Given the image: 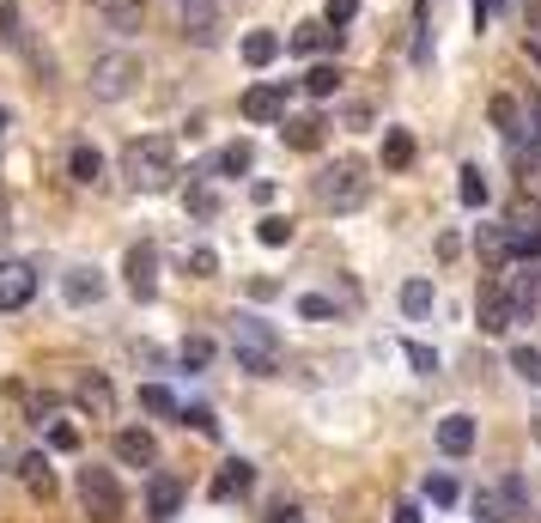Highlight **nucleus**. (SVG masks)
<instances>
[{"label": "nucleus", "instance_id": "nucleus-1", "mask_svg": "<svg viewBox=\"0 0 541 523\" xmlns=\"http://www.w3.org/2000/svg\"><path fill=\"white\" fill-rule=\"evenodd\" d=\"M122 177H128V189H140V195L171 189V183H177V140H171V134H140V140H128V146H122Z\"/></svg>", "mask_w": 541, "mask_h": 523}, {"label": "nucleus", "instance_id": "nucleus-2", "mask_svg": "<svg viewBox=\"0 0 541 523\" xmlns=\"http://www.w3.org/2000/svg\"><path fill=\"white\" fill-rule=\"evenodd\" d=\"M311 195H317V207H329V213H353V207H365V201H371V177H365V165H359V159H335V165H323V171H317Z\"/></svg>", "mask_w": 541, "mask_h": 523}, {"label": "nucleus", "instance_id": "nucleus-3", "mask_svg": "<svg viewBox=\"0 0 541 523\" xmlns=\"http://www.w3.org/2000/svg\"><path fill=\"white\" fill-rule=\"evenodd\" d=\"M231 347H238V371H250V378H280V335H274V323L238 317L231 323Z\"/></svg>", "mask_w": 541, "mask_h": 523}, {"label": "nucleus", "instance_id": "nucleus-4", "mask_svg": "<svg viewBox=\"0 0 541 523\" xmlns=\"http://www.w3.org/2000/svg\"><path fill=\"white\" fill-rule=\"evenodd\" d=\"M140 80H146V67H140V55H134V49H110V55H98V61H92V73H86L92 98H104V104L128 98Z\"/></svg>", "mask_w": 541, "mask_h": 523}, {"label": "nucleus", "instance_id": "nucleus-5", "mask_svg": "<svg viewBox=\"0 0 541 523\" xmlns=\"http://www.w3.org/2000/svg\"><path fill=\"white\" fill-rule=\"evenodd\" d=\"M80 511L92 523H122V487L110 469H80Z\"/></svg>", "mask_w": 541, "mask_h": 523}, {"label": "nucleus", "instance_id": "nucleus-6", "mask_svg": "<svg viewBox=\"0 0 541 523\" xmlns=\"http://www.w3.org/2000/svg\"><path fill=\"white\" fill-rule=\"evenodd\" d=\"M523 505H529V487H523L517 475H505L499 487H481V493H475V517H481V523H517Z\"/></svg>", "mask_w": 541, "mask_h": 523}, {"label": "nucleus", "instance_id": "nucleus-7", "mask_svg": "<svg viewBox=\"0 0 541 523\" xmlns=\"http://www.w3.org/2000/svg\"><path fill=\"white\" fill-rule=\"evenodd\" d=\"M73 408H80L86 420H116V390L104 371H86L80 384H73Z\"/></svg>", "mask_w": 541, "mask_h": 523}, {"label": "nucleus", "instance_id": "nucleus-8", "mask_svg": "<svg viewBox=\"0 0 541 523\" xmlns=\"http://www.w3.org/2000/svg\"><path fill=\"white\" fill-rule=\"evenodd\" d=\"M37 298V268L31 262H0V311H25Z\"/></svg>", "mask_w": 541, "mask_h": 523}, {"label": "nucleus", "instance_id": "nucleus-9", "mask_svg": "<svg viewBox=\"0 0 541 523\" xmlns=\"http://www.w3.org/2000/svg\"><path fill=\"white\" fill-rule=\"evenodd\" d=\"M177 19H183V37H195L201 49L219 43V0H177Z\"/></svg>", "mask_w": 541, "mask_h": 523}, {"label": "nucleus", "instance_id": "nucleus-10", "mask_svg": "<svg viewBox=\"0 0 541 523\" xmlns=\"http://www.w3.org/2000/svg\"><path fill=\"white\" fill-rule=\"evenodd\" d=\"M122 274H128V292H134V298H152V292H159V250L134 244L128 262H122Z\"/></svg>", "mask_w": 541, "mask_h": 523}, {"label": "nucleus", "instance_id": "nucleus-11", "mask_svg": "<svg viewBox=\"0 0 541 523\" xmlns=\"http://www.w3.org/2000/svg\"><path fill=\"white\" fill-rule=\"evenodd\" d=\"M517 317H523V311H517V292H505V286H487V292H481V329H487V335H505Z\"/></svg>", "mask_w": 541, "mask_h": 523}, {"label": "nucleus", "instance_id": "nucleus-12", "mask_svg": "<svg viewBox=\"0 0 541 523\" xmlns=\"http://www.w3.org/2000/svg\"><path fill=\"white\" fill-rule=\"evenodd\" d=\"M438 451L444 457H469L475 451V414H444L438 420Z\"/></svg>", "mask_w": 541, "mask_h": 523}, {"label": "nucleus", "instance_id": "nucleus-13", "mask_svg": "<svg viewBox=\"0 0 541 523\" xmlns=\"http://www.w3.org/2000/svg\"><path fill=\"white\" fill-rule=\"evenodd\" d=\"M244 116L250 122H286V86H250L244 92Z\"/></svg>", "mask_w": 541, "mask_h": 523}, {"label": "nucleus", "instance_id": "nucleus-14", "mask_svg": "<svg viewBox=\"0 0 541 523\" xmlns=\"http://www.w3.org/2000/svg\"><path fill=\"white\" fill-rule=\"evenodd\" d=\"M183 511V487L171 481V475H152V493H146V517L152 523H171Z\"/></svg>", "mask_w": 541, "mask_h": 523}, {"label": "nucleus", "instance_id": "nucleus-15", "mask_svg": "<svg viewBox=\"0 0 541 523\" xmlns=\"http://www.w3.org/2000/svg\"><path fill=\"white\" fill-rule=\"evenodd\" d=\"M152 457H159V444H152V432H140V426H122V432H116V463L140 469V463H152Z\"/></svg>", "mask_w": 541, "mask_h": 523}, {"label": "nucleus", "instance_id": "nucleus-16", "mask_svg": "<svg viewBox=\"0 0 541 523\" xmlns=\"http://www.w3.org/2000/svg\"><path fill=\"white\" fill-rule=\"evenodd\" d=\"M280 140L292 146V153H317V146H323V122L317 116H286L280 122Z\"/></svg>", "mask_w": 541, "mask_h": 523}, {"label": "nucleus", "instance_id": "nucleus-17", "mask_svg": "<svg viewBox=\"0 0 541 523\" xmlns=\"http://www.w3.org/2000/svg\"><path fill=\"white\" fill-rule=\"evenodd\" d=\"M61 292H67V305H98V298H104V274L98 268H73L61 280Z\"/></svg>", "mask_w": 541, "mask_h": 523}, {"label": "nucleus", "instance_id": "nucleus-18", "mask_svg": "<svg viewBox=\"0 0 541 523\" xmlns=\"http://www.w3.org/2000/svg\"><path fill=\"white\" fill-rule=\"evenodd\" d=\"M286 49H292V55H317V49H341V31H335V25H298V31L286 37Z\"/></svg>", "mask_w": 541, "mask_h": 523}, {"label": "nucleus", "instance_id": "nucleus-19", "mask_svg": "<svg viewBox=\"0 0 541 523\" xmlns=\"http://www.w3.org/2000/svg\"><path fill=\"white\" fill-rule=\"evenodd\" d=\"M67 177L80 183V189H92V183L104 177V153H98V146H86V140H80V146H73V153H67Z\"/></svg>", "mask_w": 541, "mask_h": 523}, {"label": "nucleus", "instance_id": "nucleus-20", "mask_svg": "<svg viewBox=\"0 0 541 523\" xmlns=\"http://www.w3.org/2000/svg\"><path fill=\"white\" fill-rule=\"evenodd\" d=\"M92 7L104 13L110 31H140V19H146V0H92Z\"/></svg>", "mask_w": 541, "mask_h": 523}, {"label": "nucleus", "instance_id": "nucleus-21", "mask_svg": "<svg viewBox=\"0 0 541 523\" xmlns=\"http://www.w3.org/2000/svg\"><path fill=\"white\" fill-rule=\"evenodd\" d=\"M256 487V469L244 463V457H231L219 475H213V499H231V493H250Z\"/></svg>", "mask_w": 541, "mask_h": 523}, {"label": "nucleus", "instance_id": "nucleus-22", "mask_svg": "<svg viewBox=\"0 0 541 523\" xmlns=\"http://www.w3.org/2000/svg\"><path fill=\"white\" fill-rule=\"evenodd\" d=\"M19 481L37 493V499H49L55 493V469H49V457L43 451H31V457H19Z\"/></svg>", "mask_w": 541, "mask_h": 523}, {"label": "nucleus", "instance_id": "nucleus-23", "mask_svg": "<svg viewBox=\"0 0 541 523\" xmlns=\"http://www.w3.org/2000/svg\"><path fill=\"white\" fill-rule=\"evenodd\" d=\"M256 165V146L250 140H231V146H219V159H213V171H225V177H244Z\"/></svg>", "mask_w": 541, "mask_h": 523}, {"label": "nucleus", "instance_id": "nucleus-24", "mask_svg": "<svg viewBox=\"0 0 541 523\" xmlns=\"http://www.w3.org/2000/svg\"><path fill=\"white\" fill-rule=\"evenodd\" d=\"M341 80H347V73H341L335 61H317L311 73H304V92H311V98H335V92H341Z\"/></svg>", "mask_w": 541, "mask_h": 523}, {"label": "nucleus", "instance_id": "nucleus-25", "mask_svg": "<svg viewBox=\"0 0 541 523\" xmlns=\"http://www.w3.org/2000/svg\"><path fill=\"white\" fill-rule=\"evenodd\" d=\"M383 165H390V171H408V165H414V134H408V128L383 134Z\"/></svg>", "mask_w": 541, "mask_h": 523}, {"label": "nucleus", "instance_id": "nucleus-26", "mask_svg": "<svg viewBox=\"0 0 541 523\" xmlns=\"http://www.w3.org/2000/svg\"><path fill=\"white\" fill-rule=\"evenodd\" d=\"M456 195H462V207H487V177H481V165H462V183H456Z\"/></svg>", "mask_w": 541, "mask_h": 523}, {"label": "nucleus", "instance_id": "nucleus-27", "mask_svg": "<svg viewBox=\"0 0 541 523\" xmlns=\"http://www.w3.org/2000/svg\"><path fill=\"white\" fill-rule=\"evenodd\" d=\"M274 55H280V37H274V31H250V37H244V61H250V67H268Z\"/></svg>", "mask_w": 541, "mask_h": 523}, {"label": "nucleus", "instance_id": "nucleus-28", "mask_svg": "<svg viewBox=\"0 0 541 523\" xmlns=\"http://www.w3.org/2000/svg\"><path fill=\"white\" fill-rule=\"evenodd\" d=\"M402 311H408V317H426V311H432V280H408V286H402Z\"/></svg>", "mask_w": 541, "mask_h": 523}, {"label": "nucleus", "instance_id": "nucleus-29", "mask_svg": "<svg viewBox=\"0 0 541 523\" xmlns=\"http://www.w3.org/2000/svg\"><path fill=\"white\" fill-rule=\"evenodd\" d=\"M140 408H146V414H183L177 396H171L165 384H140Z\"/></svg>", "mask_w": 541, "mask_h": 523}, {"label": "nucleus", "instance_id": "nucleus-30", "mask_svg": "<svg viewBox=\"0 0 541 523\" xmlns=\"http://www.w3.org/2000/svg\"><path fill=\"white\" fill-rule=\"evenodd\" d=\"M511 371L523 384H541V347H511Z\"/></svg>", "mask_w": 541, "mask_h": 523}, {"label": "nucleus", "instance_id": "nucleus-31", "mask_svg": "<svg viewBox=\"0 0 541 523\" xmlns=\"http://www.w3.org/2000/svg\"><path fill=\"white\" fill-rule=\"evenodd\" d=\"M0 43L25 49V19H19V7H13V0H0Z\"/></svg>", "mask_w": 541, "mask_h": 523}, {"label": "nucleus", "instance_id": "nucleus-32", "mask_svg": "<svg viewBox=\"0 0 541 523\" xmlns=\"http://www.w3.org/2000/svg\"><path fill=\"white\" fill-rule=\"evenodd\" d=\"M256 238L268 244V250H280V244H292V219H280V213H268L262 226H256Z\"/></svg>", "mask_w": 541, "mask_h": 523}, {"label": "nucleus", "instance_id": "nucleus-33", "mask_svg": "<svg viewBox=\"0 0 541 523\" xmlns=\"http://www.w3.org/2000/svg\"><path fill=\"white\" fill-rule=\"evenodd\" d=\"M298 317H311V323L335 317V298H329V292H304V298H298Z\"/></svg>", "mask_w": 541, "mask_h": 523}, {"label": "nucleus", "instance_id": "nucleus-34", "mask_svg": "<svg viewBox=\"0 0 541 523\" xmlns=\"http://www.w3.org/2000/svg\"><path fill=\"white\" fill-rule=\"evenodd\" d=\"M402 353H408V365L420 371V378H432V371H438V353H432L426 341H402Z\"/></svg>", "mask_w": 541, "mask_h": 523}, {"label": "nucleus", "instance_id": "nucleus-35", "mask_svg": "<svg viewBox=\"0 0 541 523\" xmlns=\"http://www.w3.org/2000/svg\"><path fill=\"white\" fill-rule=\"evenodd\" d=\"M177 359H183V365H195V371H201V365H207V359H213V341H207V335H189V341H183V347H177Z\"/></svg>", "mask_w": 541, "mask_h": 523}, {"label": "nucleus", "instance_id": "nucleus-36", "mask_svg": "<svg viewBox=\"0 0 541 523\" xmlns=\"http://www.w3.org/2000/svg\"><path fill=\"white\" fill-rule=\"evenodd\" d=\"M177 420H183V426H195L201 438H219V414H213V408H183Z\"/></svg>", "mask_w": 541, "mask_h": 523}, {"label": "nucleus", "instance_id": "nucleus-37", "mask_svg": "<svg viewBox=\"0 0 541 523\" xmlns=\"http://www.w3.org/2000/svg\"><path fill=\"white\" fill-rule=\"evenodd\" d=\"M189 213H201V219H213V213H219V195H213L207 183H189Z\"/></svg>", "mask_w": 541, "mask_h": 523}, {"label": "nucleus", "instance_id": "nucleus-38", "mask_svg": "<svg viewBox=\"0 0 541 523\" xmlns=\"http://www.w3.org/2000/svg\"><path fill=\"white\" fill-rule=\"evenodd\" d=\"M353 19H359V0H329V7H323V25H335V31L353 25Z\"/></svg>", "mask_w": 541, "mask_h": 523}, {"label": "nucleus", "instance_id": "nucleus-39", "mask_svg": "<svg viewBox=\"0 0 541 523\" xmlns=\"http://www.w3.org/2000/svg\"><path fill=\"white\" fill-rule=\"evenodd\" d=\"M49 444H55V451H80V426H67V420H49Z\"/></svg>", "mask_w": 541, "mask_h": 523}, {"label": "nucleus", "instance_id": "nucleus-40", "mask_svg": "<svg viewBox=\"0 0 541 523\" xmlns=\"http://www.w3.org/2000/svg\"><path fill=\"white\" fill-rule=\"evenodd\" d=\"M493 128H499V134H523V128H517V104H511V98H493Z\"/></svg>", "mask_w": 541, "mask_h": 523}, {"label": "nucleus", "instance_id": "nucleus-41", "mask_svg": "<svg viewBox=\"0 0 541 523\" xmlns=\"http://www.w3.org/2000/svg\"><path fill=\"white\" fill-rule=\"evenodd\" d=\"M426 499L432 505H456V481L450 475H426Z\"/></svg>", "mask_w": 541, "mask_h": 523}, {"label": "nucleus", "instance_id": "nucleus-42", "mask_svg": "<svg viewBox=\"0 0 541 523\" xmlns=\"http://www.w3.org/2000/svg\"><path fill=\"white\" fill-rule=\"evenodd\" d=\"M213 268H219V256H213V250H189V274H195V280H207Z\"/></svg>", "mask_w": 541, "mask_h": 523}, {"label": "nucleus", "instance_id": "nucleus-43", "mask_svg": "<svg viewBox=\"0 0 541 523\" xmlns=\"http://www.w3.org/2000/svg\"><path fill=\"white\" fill-rule=\"evenodd\" d=\"M390 523H420V505H414V499H402V505L390 511Z\"/></svg>", "mask_w": 541, "mask_h": 523}, {"label": "nucleus", "instance_id": "nucleus-44", "mask_svg": "<svg viewBox=\"0 0 541 523\" xmlns=\"http://www.w3.org/2000/svg\"><path fill=\"white\" fill-rule=\"evenodd\" d=\"M274 523H304V517L298 511H274Z\"/></svg>", "mask_w": 541, "mask_h": 523}, {"label": "nucleus", "instance_id": "nucleus-45", "mask_svg": "<svg viewBox=\"0 0 541 523\" xmlns=\"http://www.w3.org/2000/svg\"><path fill=\"white\" fill-rule=\"evenodd\" d=\"M0 128H7V110H0Z\"/></svg>", "mask_w": 541, "mask_h": 523}]
</instances>
